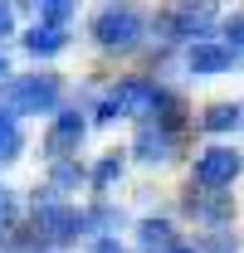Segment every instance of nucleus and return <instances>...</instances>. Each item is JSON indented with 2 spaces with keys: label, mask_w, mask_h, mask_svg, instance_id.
Wrapping results in <instances>:
<instances>
[{
  "label": "nucleus",
  "mask_w": 244,
  "mask_h": 253,
  "mask_svg": "<svg viewBox=\"0 0 244 253\" xmlns=\"http://www.w3.org/2000/svg\"><path fill=\"white\" fill-rule=\"evenodd\" d=\"M230 170H240V161L230 156V151H210V161L200 166V175H205V180H220V175H230Z\"/></svg>",
  "instance_id": "obj_1"
},
{
  "label": "nucleus",
  "mask_w": 244,
  "mask_h": 253,
  "mask_svg": "<svg viewBox=\"0 0 244 253\" xmlns=\"http://www.w3.org/2000/svg\"><path fill=\"white\" fill-rule=\"evenodd\" d=\"M230 122H240L235 107H215V112H210V126H230Z\"/></svg>",
  "instance_id": "obj_2"
}]
</instances>
